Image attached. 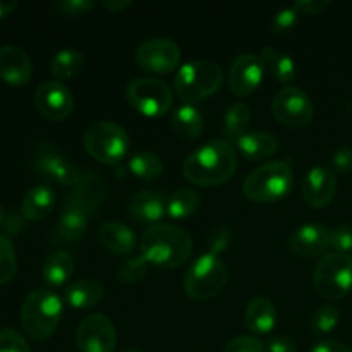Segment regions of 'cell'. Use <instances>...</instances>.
<instances>
[{"label":"cell","mask_w":352,"mask_h":352,"mask_svg":"<svg viewBox=\"0 0 352 352\" xmlns=\"http://www.w3.org/2000/svg\"><path fill=\"white\" fill-rule=\"evenodd\" d=\"M134 58L143 71L168 74L181 62V48L170 38H151L136 48Z\"/></svg>","instance_id":"8fae6325"},{"label":"cell","mask_w":352,"mask_h":352,"mask_svg":"<svg viewBox=\"0 0 352 352\" xmlns=\"http://www.w3.org/2000/svg\"><path fill=\"white\" fill-rule=\"evenodd\" d=\"M0 352H31L26 339L14 329L0 330Z\"/></svg>","instance_id":"74e56055"},{"label":"cell","mask_w":352,"mask_h":352,"mask_svg":"<svg viewBox=\"0 0 352 352\" xmlns=\"http://www.w3.org/2000/svg\"><path fill=\"white\" fill-rule=\"evenodd\" d=\"M272 112L280 124L287 127H305L315 116L311 98L298 86H284L272 102Z\"/></svg>","instance_id":"30bf717a"},{"label":"cell","mask_w":352,"mask_h":352,"mask_svg":"<svg viewBox=\"0 0 352 352\" xmlns=\"http://www.w3.org/2000/svg\"><path fill=\"white\" fill-rule=\"evenodd\" d=\"M148 267H150V263L140 254V256L129 258V260L124 261L119 270H117V275H119V280L124 282V284H136V282L143 280Z\"/></svg>","instance_id":"e575fe53"},{"label":"cell","mask_w":352,"mask_h":352,"mask_svg":"<svg viewBox=\"0 0 352 352\" xmlns=\"http://www.w3.org/2000/svg\"><path fill=\"white\" fill-rule=\"evenodd\" d=\"M34 105L48 120H64L74 109L71 89L58 81H43L34 91Z\"/></svg>","instance_id":"5bb4252c"},{"label":"cell","mask_w":352,"mask_h":352,"mask_svg":"<svg viewBox=\"0 0 352 352\" xmlns=\"http://www.w3.org/2000/svg\"><path fill=\"white\" fill-rule=\"evenodd\" d=\"M263 60L265 69H268L272 78L277 79L282 85L289 86V82L294 81L296 78V62L285 52L277 50L274 47H265L260 54Z\"/></svg>","instance_id":"83f0119b"},{"label":"cell","mask_w":352,"mask_h":352,"mask_svg":"<svg viewBox=\"0 0 352 352\" xmlns=\"http://www.w3.org/2000/svg\"><path fill=\"white\" fill-rule=\"evenodd\" d=\"M313 287L320 298L339 301L352 291V256L327 253L313 270Z\"/></svg>","instance_id":"ba28073f"},{"label":"cell","mask_w":352,"mask_h":352,"mask_svg":"<svg viewBox=\"0 0 352 352\" xmlns=\"http://www.w3.org/2000/svg\"><path fill=\"white\" fill-rule=\"evenodd\" d=\"M251 122V109L246 103H234L227 109L223 117V138L227 143L236 144L246 134Z\"/></svg>","instance_id":"f1b7e54d"},{"label":"cell","mask_w":352,"mask_h":352,"mask_svg":"<svg viewBox=\"0 0 352 352\" xmlns=\"http://www.w3.org/2000/svg\"><path fill=\"white\" fill-rule=\"evenodd\" d=\"M105 294V289L100 282L91 278H81L64 289V298L69 306L76 309H88L100 305Z\"/></svg>","instance_id":"cb8c5ba5"},{"label":"cell","mask_w":352,"mask_h":352,"mask_svg":"<svg viewBox=\"0 0 352 352\" xmlns=\"http://www.w3.org/2000/svg\"><path fill=\"white\" fill-rule=\"evenodd\" d=\"M126 98L143 116L162 117L172 109L174 93L160 79L136 78L127 85Z\"/></svg>","instance_id":"9c48e42d"},{"label":"cell","mask_w":352,"mask_h":352,"mask_svg":"<svg viewBox=\"0 0 352 352\" xmlns=\"http://www.w3.org/2000/svg\"><path fill=\"white\" fill-rule=\"evenodd\" d=\"M294 10L298 14H305V16H316V14H322L323 10L329 9L330 2L329 0H299L296 2Z\"/></svg>","instance_id":"7bdbcfd3"},{"label":"cell","mask_w":352,"mask_h":352,"mask_svg":"<svg viewBox=\"0 0 352 352\" xmlns=\"http://www.w3.org/2000/svg\"><path fill=\"white\" fill-rule=\"evenodd\" d=\"M76 344L81 352H113L117 344L113 323L102 313L85 316L76 332Z\"/></svg>","instance_id":"4fadbf2b"},{"label":"cell","mask_w":352,"mask_h":352,"mask_svg":"<svg viewBox=\"0 0 352 352\" xmlns=\"http://www.w3.org/2000/svg\"><path fill=\"white\" fill-rule=\"evenodd\" d=\"M17 274V258L12 243L7 236L0 234V284H7Z\"/></svg>","instance_id":"836d02e7"},{"label":"cell","mask_w":352,"mask_h":352,"mask_svg":"<svg viewBox=\"0 0 352 352\" xmlns=\"http://www.w3.org/2000/svg\"><path fill=\"white\" fill-rule=\"evenodd\" d=\"M265 64L260 55L241 54L230 65L229 89L236 96H248L261 85Z\"/></svg>","instance_id":"9a60e30c"},{"label":"cell","mask_w":352,"mask_h":352,"mask_svg":"<svg viewBox=\"0 0 352 352\" xmlns=\"http://www.w3.org/2000/svg\"><path fill=\"white\" fill-rule=\"evenodd\" d=\"M93 7H95L93 0H60L55 3L54 9L62 16H82L88 14Z\"/></svg>","instance_id":"ab89813d"},{"label":"cell","mask_w":352,"mask_h":352,"mask_svg":"<svg viewBox=\"0 0 352 352\" xmlns=\"http://www.w3.org/2000/svg\"><path fill=\"white\" fill-rule=\"evenodd\" d=\"M82 212L74 208H64L57 223V237L65 243H74L85 236L88 229V220Z\"/></svg>","instance_id":"4dcf8cb0"},{"label":"cell","mask_w":352,"mask_h":352,"mask_svg":"<svg viewBox=\"0 0 352 352\" xmlns=\"http://www.w3.org/2000/svg\"><path fill=\"white\" fill-rule=\"evenodd\" d=\"M330 250L336 253L349 254L352 251V227H339L332 230V243Z\"/></svg>","instance_id":"b9f144b4"},{"label":"cell","mask_w":352,"mask_h":352,"mask_svg":"<svg viewBox=\"0 0 352 352\" xmlns=\"http://www.w3.org/2000/svg\"><path fill=\"white\" fill-rule=\"evenodd\" d=\"M299 21V14L296 12L294 7H285L280 9L272 19V31L275 34H289L296 30Z\"/></svg>","instance_id":"8d00e7d4"},{"label":"cell","mask_w":352,"mask_h":352,"mask_svg":"<svg viewBox=\"0 0 352 352\" xmlns=\"http://www.w3.org/2000/svg\"><path fill=\"white\" fill-rule=\"evenodd\" d=\"M33 76V64L26 50L17 45L0 48V78L10 86H24Z\"/></svg>","instance_id":"d6986e66"},{"label":"cell","mask_w":352,"mask_h":352,"mask_svg":"<svg viewBox=\"0 0 352 352\" xmlns=\"http://www.w3.org/2000/svg\"><path fill=\"white\" fill-rule=\"evenodd\" d=\"M33 167L43 177L58 182L60 186H67V188H74L76 182L82 175L74 162L69 160L57 146L50 143H41L34 151Z\"/></svg>","instance_id":"7c38bea8"},{"label":"cell","mask_w":352,"mask_h":352,"mask_svg":"<svg viewBox=\"0 0 352 352\" xmlns=\"http://www.w3.org/2000/svg\"><path fill=\"white\" fill-rule=\"evenodd\" d=\"M107 195L105 179L95 172L82 174L81 179L72 188L71 196L65 201V208H74L82 212L85 215L98 210Z\"/></svg>","instance_id":"2e32d148"},{"label":"cell","mask_w":352,"mask_h":352,"mask_svg":"<svg viewBox=\"0 0 352 352\" xmlns=\"http://www.w3.org/2000/svg\"><path fill=\"white\" fill-rule=\"evenodd\" d=\"M236 146L250 160H265V158L274 157L280 144L274 134L254 131V133H246L241 140H237Z\"/></svg>","instance_id":"d4e9b609"},{"label":"cell","mask_w":352,"mask_h":352,"mask_svg":"<svg viewBox=\"0 0 352 352\" xmlns=\"http://www.w3.org/2000/svg\"><path fill=\"white\" fill-rule=\"evenodd\" d=\"M340 322V311L333 305H325L313 315L311 329L315 333H330Z\"/></svg>","instance_id":"d590c367"},{"label":"cell","mask_w":352,"mask_h":352,"mask_svg":"<svg viewBox=\"0 0 352 352\" xmlns=\"http://www.w3.org/2000/svg\"><path fill=\"white\" fill-rule=\"evenodd\" d=\"M122 352H143V351L136 349V347H127V349H124Z\"/></svg>","instance_id":"f907efd6"},{"label":"cell","mask_w":352,"mask_h":352,"mask_svg":"<svg viewBox=\"0 0 352 352\" xmlns=\"http://www.w3.org/2000/svg\"><path fill=\"white\" fill-rule=\"evenodd\" d=\"M74 258L64 250L48 254L43 263V278L50 287H62L74 274Z\"/></svg>","instance_id":"4316f807"},{"label":"cell","mask_w":352,"mask_h":352,"mask_svg":"<svg viewBox=\"0 0 352 352\" xmlns=\"http://www.w3.org/2000/svg\"><path fill=\"white\" fill-rule=\"evenodd\" d=\"M82 144L89 157L100 164L119 165L129 151V136L119 124L96 120L82 133Z\"/></svg>","instance_id":"8992f818"},{"label":"cell","mask_w":352,"mask_h":352,"mask_svg":"<svg viewBox=\"0 0 352 352\" xmlns=\"http://www.w3.org/2000/svg\"><path fill=\"white\" fill-rule=\"evenodd\" d=\"M64 313V302L50 289L31 292L21 308L24 332L36 342L47 340L57 330Z\"/></svg>","instance_id":"3957f363"},{"label":"cell","mask_w":352,"mask_h":352,"mask_svg":"<svg viewBox=\"0 0 352 352\" xmlns=\"http://www.w3.org/2000/svg\"><path fill=\"white\" fill-rule=\"evenodd\" d=\"M55 206V192L50 186L40 184L31 188L30 191L24 195L23 203H21V212L23 217L28 220H43L45 217L50 215L54 212Z\"/></svg>","instance_id":"603a6c76"},{"label":"cell","mask_w":352,"mask_h":352,"mask_svg":"<svg viewBox=\"0 0 352 352\" xmlns=\"http://www.w3.org/2000/svg\"><path fill=\"white\" fill-rule=\"evenodd\" d=\"M85 69V55L74 48H64L57 52L50 62L52 74L57 79L78 78Z\"/></svg>","instance_id":"f546056e"},{"label":"cell","mask_w":352,"mask_h":352,"mask_svg":"<svg viewBox=\"0 0 352 352\" xmlns=\"http://www.w3.org/2000/svg\"><path fill=\"white\" fill-rule=\"evenodd\" d=\"M17 2H6V0H0V19L9 14H12L16 10Z\"/></svg>","instance_id":"c3c4849f"},{"label":"cell","mask_w":352,"mask_h":352,"mask_svg":"<svg viewBox=\"0 0 352 352\" xmlns=\"http://www.w3.org/2000/svg\"><path fill=\"white\" fill-rule=\"evenodd\" d=\"M223 352H267V349H265L263 342L256 337L241 336L230 340Z\"/></svg>","instance_id":"60d3db41"},{"label":"cell","mask_w":352,"mask_h":352,"mask_svg":"<svg viewBox=\"0 0 352 352\" xmlns=\"http://www.w3.org/2000/svg\"><path fill=\"white\" fill-rule=\"evenodd\" d=\"M140 250L141 256L150 265L174 270L191 258L192 239L184 229L174 223H157L144 230Z\"/></svg>","instance_id":"7a4b0ae2"},{"label":"cell","mask_w":352,"mask_h":352,"mask_svg":"<svg viewBox=\"0 0 352 352\" xmlns=\"http://www.w3.org/2000/svg\"><path fill=\"white\" fill-rule=\"evenodd\" d=\"M133 0H103L102 6L103 9H107L109 12L117 14V12H122V10L129 9L133 6Z\"/></svg>","instance_id":"7dc6e473"},{"label":"cell","mask_w":352,"mask_h":352,"mask_svg":"<svg viewBox=\"0 0 352 352\" xmlns=\"http://www.w3.org/2000/svg\"><path fill=\"white\" fill-rule=\"evenodd\" d=\"M230 243H232V232H230V229H227L223 226L215 227L208 236V253L219 256L220 253H223L230 246Z\"/></svg>","instance_id":"f35d334b"},{"label":"cell","mask_w":352,"mask_h":352,"mask_svg":"<svg viewBox=\"0 0 352 352\" xmlns=\"http://www.w3.org/2000/svg\"><path fill=\"white\" fill-rule=\"evenodd\" d=\"M294 174L289 162H268L254 168L243 182V192L250 201L270 203L289 195Z\"/></svg>","instance_id":"5b68a950"},{"label":"cell","mask_w":352,"mask_h":352,"mask_svg":"<svg viewBox=\"0 0 352 352\" xmlns=\"http://www.w3.org/2000/svg\"><path fill=\"white\" fill-rule=\"evenodd\" d=\"M129 213L138 223L157 226L167 213V201L157 191H140L131 199Z\"/></svg>","instance_id":"ffe728a7"},{"label":"cell","mask_w":352,"mask_h":352,"mask_svg":"<svg viewBox=\"0 0 352 352\" xmlns=\"http://www.w3.org/2000/svg\"><path fill=\"white\" fill-rule=\"evenodd\" d=\"M237 168V155L226 140H215L192 151L182 164V175L191 184L213 188L226 184Z\"/></svg>","instance_id":"6da1fadb"},{"label":"cell","mask_w":352,"mask_h":352,"mask_svg":"<svg viewBox=\"0 0 352 352\" xmlns=\"http://www.w3.org/2000/svg\"><path fill=\"white\" fill-rule=\"evenodd\" d=\"M311 352H352L349 347L344 344L336 342V340H327V342H320L313 347Z\"/></svg>","instance_id":"bcb514c9"},{"label":"cell","mask_w":352,"mask_h":352,"mask_svg":"<svg viewBox=\"0 0 352 352\" xmlns=\"http://www.w3.org/2000/svg\"><path fill=\"white\" fill-rule=\"evenodd\" d=\"M223 82V72L212 60H192L181 67L175 76L174 89L186 105H195L215 95Z\"/></svg>","instance_id":"277c9868"},{"label":"cell","mask_w":352,"mask_h":352,"mask_svg":"<svg viewBox=\"0 0 352 352\" xmlns=\"http://www.w3.org/2000/svg\"><path fill=\"white\" fill-rule=\"evenodd\" d=\"M3 222H6V212H3L2 205H0V226H2Z\"/></svg>","instance_id":"681fc988"},{"label":"cell","mask_w":352,"mask_h":352,"mask_svg":"<svg viewBox=\"0 0 352 352\" xmlns=\"http://www.w3.org/2000/svg\"><path fill=\"white\" fill-rule=\"evenodd\" d=\"M229 280V270L217 254L205 253L196 258L184 277V291L195 301H208L219 296Z\"/></svg>","instance_id":"52a82bcc"},{"label":"cell","mask_w":352,"mask_h":352,"mask_svg":"<svg viewBox=\"0 0 352 352\" xmlns=\"http://www.w3.org/2000/svg\"><path fill=\"white\" fill-rule=\"evenodd\" d=\"M275 323H277V311L270 299L258 296L248 302L244 311V325L250 332L268 333L274 330Z\"/></svg>","instance_id":"7402d4cb"},{"label":"cell","mask_w":352,"mask_h":352,"mask_svg":"<svg viewBox=\"0 0 352 352\" xmlns=\"http://www.w3.org/2000/svg\"><path fill=\"white\" fill-rule=\"evenodd\" d=\"M129 170L141 181H155L164 174V162L151 151H138L131 157Z\"/></svg>","instance_id":"d6a6232c"},{"label":"cell","mask_w":352,"mask_h":352,"mask_svg":"<svg viewBox=\"0 0 352 352\" xmlns=\"http://www.w3.org/2000/svg\"><path fill=\"white\" fill-rule=\"evenodd\" d=\"M170 124L179 138H182L184 141H195L201 136L205 119L198 107L184 103L172 112Z\"/></svg>","instance_id":"484cf974"},{"label":"cell","mask_w":352,"mask_h":352,"mask_svg":"<svg viewBox=\"0 0 352 352\" xmlns=\"http://www.w3.org/2000/svg\"><path fill=\"white\" fill-rule=\"evenodd\" d=\"M337 191V177L327 165H316L302 181V198L313 208H323L333 199Z\"/></svg>","instance_id":"e0dca14e"},{"label":"cell","mask_w":352,"mask_h":352,"mask_svg":"<svg viewBox=\"0 0 352 352\" xmlns=\"http://www.w3.org/2000/svg\"><path fill=\"white\" fill-rule=\"evenodd\" d=\"M96 236H98L100 244L113 254H129L136 248V237H134L133 229L120 222L102 223Z\"/></svg>","instance_id":"44dd1931"},{"label":"cell","mask_w":352,"mask_h":352,"mask_svg":"<svg viewBox=\"0 0 352 352\" xmlns=\"http://www.w3.org/2000/svg\"><path fill=\"white\" fill-rule=\"evenodd\" d=\"M332 243V230L320 223H306L292 232L289 250L299 256H325Z\"/></svg>","instance_id":"ac0fdd59"},{"label":"cell","mask_w":352,"mask_h":352,"mask_svg":"<svg viewBox=\"0 0 352 352\" xmlns=\"http://www.w3.org/2000/svg\"><path fill=\"white\" fill-rule=\"evenodd\" d=\"M332 167L336 168L337 172H342V174H347V172L352 170V148L351 146H342L332 155Z\"/></svg>","instance_id":"ee69618b"},{"label":"cell","mask_w":352,"mask_h":352,"mask_svg":"<svg viewBox=\"0 0 352 352\" xmlns=\"http://www.w3.org/2000/svg\"><path fill=\"white\" fill-rule=\"evenodd\" d=\"M268 352H298L294 342L285 337H275L268 342Z\"/></svg>","instance_id":"f6af8a7d"},{"label":"cell","mask_w":352,"mask_h":352,"mask_svg":"<svg viewBox=\"0 0 352 352\" xmlns=\"http://www.w3.org/2000/svg\"><path fill=\"white\" fill-rule=\"evenodd\" d=\"M199 198L198 191L191 188L177 189L167 201V215L174 220H184L198 210Z\"/></svg>","instance_id":"1f68e13d"}]
</instances>
